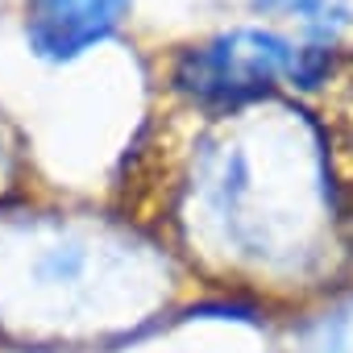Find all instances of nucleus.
I'll return each instance as SVG.
<instances>
[{
    "instance_id": "7ed1b4c3",
    "label": "nucleus",
    "mask_w": 353,
    "mask_h": 353,
    "mask_svg": "<svg viewBox=\"0 0 353 353\" xmlns=\"http://www.w3.org/2000/svg\"><path fill=\"white\" fill-rule=\"evenodd\" d=\"M328 59L320 50H299L274 30H229L192 46L174 63V92H183L204 112H241L262 104L283 79L316 88Z\"/></svg>"
},
{
    "instance_id": "423d86ee",
    "label": "nucleus",
    "mask_w": 353,
    "mask_h": 353,
    "mask_svg": "<svg viewBox=\"0 0 353 353\" xmlns=\"http://www.w3.org/2000/svg\"><path fill=\"white\" fill-rule=\"evenodd\" d=\"M258 5H262V9H283V13H307V17H312L324 0H258Z\"/></svg>"
},
{
    "instance_id": "39448f33",
    "label": "nucleus",
    "mask_w": 353,
    "mask_h": 353,
    "mask_svg": "<svg viewBox=\"0 0 353 353\" xmlns=\"http://www.w3.org/2000/svg\"><path fill=\"white\" fill-rule=\"evenodd\" d=\"M312 353H353V299L316 324Z\"/></svg>"
},
{
    "instance_id": "f257e3e1",
    "label": "nucleus",
    "mask_w": 353,
    "mask_h": 353,
    "mask_svg": "<svg viewBox=\"0 0 353 353\" xmlns=\"http://www.w3.org/2000/svg\"><path fill=\"white\" fill-rule=\"evenodd\" d=\"M166 299V262L125 229L67 216L0 225V336L79 345L125 336Z\"/></svg>"
},
{
    "instance_id": "20e7f679",
    "label": "nucleus",
    "mask_w": 353,
    "mask_h": 353,
    "mask_svg": "<svg viewBox=\"0 0 353 353\" xmlns=\"http://www.w3.org/2000/svg\"><path fill=\"white\" fill-rule=\"evenodd\" d=\"M133 0H26V38L46 63H71L117 34Z\"/></svg>"
},
{
    "instance_id": "f03ea898",
    "label": "nucleus",
    "mask_w": 353,
    "mask_h": 353,
    "mask_svg": "<svg viewBox=\"0 0 353 353\" xmlns=\"http://www.w3.org/2000/svg\"><path fill=\"white\" fill-rule=\"evenodd\" d=\"M196 208L212 250L262 274H303L328 216V170L299 121H245L204 145L196 162Z\"/></svg>"
}]
</instances>
